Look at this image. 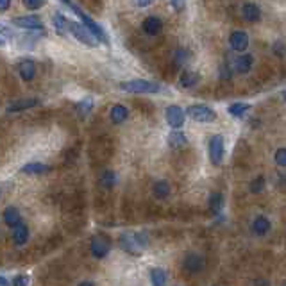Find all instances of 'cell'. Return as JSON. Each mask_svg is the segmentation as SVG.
Returning a JSON list of instances; mask_svg holds the SVG:
<instances>
[{"mask_svg":"<svg viewBox=\"0 0 286 286\" xmlns=\"http://www.w3.org/2000/svg\"><path fill=\"white\" fill-rule=\"evenodd\" d=\"M65 5H68L70 9L75 11V15H77L79 18H81L83 25L86 27V29H88L89 34H91V36H93L95 40H97V42H102V43H106V45H110V36L106 34L104 29H102V27H100L99 23H97V22L93 20V18H89V16L86 15V13H84V11L81 9V7H79L77 4H73V2H65Z\"/></svg>","mask_w":286,"mask_h":286,"instance_id":"obj_1","label":"cell"},{"mask_svg":"<svg viewBox=\"0 0 286 286\" xmlns=\"http://www.w3.org/2000/svg\"><path fill=\"white\" fill-rule=\"evenodd\" d=\"M120 89H124L127 93H157V91H161V86L152 81H145V79H132V81L120 83Z\"/></svg>","mask_w":286,"mask_h":286,"instance_id":"obj_2","label":"cell"},{"mask_svg":"<svg viewBox=\"0 0 286 286\" xmlns=\"http://www.w3.org/2000/svg\"><path fill=\"white\" fill-rule=\"evenodd\" d=\"M186 114L190 118H193L195 122H200V124H209V122H215L217 120V113H215L213 108H209L206 104H193L186 110Z\"/></svg>","mask_w":286,"mask_h":286,"instance_id":"obj_3","label":"cell"},{"mask_svg":"<svg viewBox=\"0 0 286 286\" xmlns=\"http://www.w3.org/2000/svg\"><path fill=\"white\" fill-rule=\"evenodd\" d=\"M110 250H111V238L106 236V234L102 233L95 234L93 238H91V242H89V252L97 260L106 258V256L110 254Z\"/></svg>","mask_w":286,"mask_h":286,"instance_id":"obj_4","label":"cell"},{"mask_svg":"<svg viewBox=\"0 0 286 286\" xmlns=\"http://www.w3.org/2000/svg\"><path fill=\"white\" fill-rule=\"evenodd\" d=\"M224 151H225L224 138H222L220 134L211 136L208 141V152H209V159H211L213 165L219 167L220 163L224 161Z\"/></svg>","mask_w":286,"mask_h":286,"instance_id":"obj_5","label":"cell"},{"mask_svg":"<svg viewBox=\"0 0 286 286\" xmlns=\"http://www.w3.org/2000/svg\"><path fill=\"white\" fill-rule=\"evenodd\" d=\"M204 266H206V260H204V256L197 254V252H190L182 260V270L186 272L188 276L200 274L204 270Z\"/></svg>","mask_w":286,"mask_h":286,"instance_id":"obj_6","label":"cell"},{"mask_svg":"<svg viewBox=\"0 0 286 286\" xmlns=\"http://www.w3.org/2000/svg\"><path fill=\"white\" fill-rule=\"evenodd\" d=\"M165 116H167V122L174 131H179L184 125V118H186V111L181 110L179 106H168L167 111H165Z\"/></svg>","mask_w":286,"mask_h":286,"instance_id":"obj_7","label":"cell"},{"mask_svg":"<svg viewBox=\"0 0 286 286\" xmlns=\"http://www.w3.org/2000/svg\"><path fill=\"white\" fill-rule=\"evenodd\" d=\"M68 32H72L79 42L84 43V45H88V47H95V45H97V40H95V38L89 34L88 29H86L84 25H81V23L70 22V25H68Z\"/></svg>","mask_w":286,"mask_h":286,"instance_id":"obj_8","label":"cell"},{"mask_svg":"<svg viewBox=\"0 0 286 286\" xmlns=\"http://www.w3.org/2000/svg\"><path fill=\"white\" fill-rule=\"evenodd\" d=\"M13 25L20 27V29H27V31H42L43 22L38 16H20V18H13Z\"/></svg>","mask_w":286,"mask_h":286,"instance_id":"obj_9","label":"cell"},{"mask_svg":"<svg viewBox=\"0 0 286 286\" xmlns=\"http://www.w3.org/2000/svg\"><path fill=\"white\" fill-rule=\"evenodd\" d=\"M229 45L234 52H243L249 47V34L245 31H233L229 36Z\"/></svg>","mask_w":286,"mask_h":286,"instance_id":"obj_10","label":"cell"},{"mask_svg":"<svg viewBox=\"0 0 286 286\" xmlns=\"http://www.w3.org/2000/svg\"><path fill=\"white\" fill-rule=\"evenodd\" d=\"M120 245H122V249H124L125 252L134 254V256H138L141 250H143L140 247V243H138V236H136V234H131V233H125L120 236Z\"/></svg>","mask_w":286,"mask_h":286,"instance_id":"obj_11","label":"cell"},{"mask_svg":"<svg viewBox=\"0 0 286 286\" xmlns=\"http://www.w3.org/2000/svg\"><path fill=\"white\" fill-rule=\"evenodd\" d=\"M242 16H243L245 22H250V23L260 22L261 18L260 5L254 4V2H245V4H242Z\"/></svg>","mask_w":286,"mask_h":286,"instance_id":"obj_12","label":"cell"},{"mask_svg":"<svg viewBox=\"0 0 286 286\" xmlns=\"http://www.w3.org/2000/svg\"><path fill=\"white\" fill-rule=\"evenodd\" d=\"M141 29L149 36H157L163 31V22L157 16H147L145 20H143V23H141Z\"/></svg>","mask_w":286,"mask_h":286,"instance_id":"obj_13","label":"cell"},{"mask_svg":"<svg viewBox=\"0 0 286 286\" xmlns=\"http://www.w3.org/2000/svg\"><path fill=\"white\" fill-rule=\"evenodd\" d=\"M18 73L20 77L25 81V83H31L34 75H36V65L31 61V59H23V61L18 65Z\"/></svg>","mask_w":286,"mask_h":286,"instance_id":"obj_14","label":"cell"},{"mask_svg":"<svg viewBox=\"0 0 286 286\" xmlns=\"http://www.w3.org/2000/svg\"><path fill=\"white\" fill-rule=\"evenodd\" d=\"M198 81H200V75L197 72H192V70H184L179 77V86L184 89H190L193 86H197Z\"/></svg>","mask_w":286,"mask_h":286,"instance_id":"obj_15","label":"cell"},{"mask_svg":"<svg viewBox=\"0 0 286 286\" xmlns=\"http://www.w3.org/2000/svg\"><path fill=\"white\" fill-rule=\"evenodd\" d=\"M38 104H40V100L38 99H20L7 106V113H20V111L31 110V108H34V106H38Z\"/></svg>","mask_w":286,"mask_h":286,"instance_id":"obj_16","label":"cell"},{"mask_svg":"<svg viewBox=\"0 0 286 286\" xmlns=\"http://www.w3.org/2000/svg\"><path fill=\"white\" fill-rule=\"evenodd\" d=\"M110 118H111V122H113L114 125L124 124L125 120L129 118V110L122 104H114L113 108H111V111H110Z\"/></svg>","mask_w":286,"mask_h":286,"instance_id":"obj_17","label":"cell"},{"mask_svg":"<svg viewBox=\"0 0 286 286\" xmlns=\"http://www.w3.org/2000/svg\"><path fill=\"white\" fill-rule=\"evenodd\" d=\"M268 231H270V220L263 215L256 217L254 222H252V233L258 234V236H265Z\"/></svg>","mask_w":286,"mask_h":286,"instance_id":"obj_18","label":"cell"},{"mask_svg":"<svg viewBox=\"0 0 286 286\" xmlns=\"http://www.w3.org/2000/svg\"><path fill=\"white\" fill-rule=\"evenodd\" d=\"M252 56L250 54H243V56H238L236 57V61H234V70L238 73H249L250 68H252Z\"/></svg>","mask_w":286,"mask_h":286,"instance_id":"obj_19","label":"cell"},{"mask_svg":"<svg viewBox=\"0 0 286 286\" xmlns=\"http://www.w3.org/2000/svg\"><path fill=\"white\" fill-rule=\"evenodd\" d=\"M208 206H209V211H211V213L219 215L220 211H222V208H224V193H220V192L211 193L208 198Z\"/></svg>","mask_w":286,"mask_h":286,"instance_id":"obj_20","label":"cell"},{"mask_svg":"<svg viewBox=\"0 0 286 286\" xmlns=\"http://www.w3.org/2000/svg\"><path fill=\"white\" fill-rule=\"evenodd\" d=\"M11 238L15 242V245H23L29 240V229L27 225L18 224L16 227H13V233H11Z\"/></svg>","mask_w":286,"mask_h":286,"instance_id":"obj_21","label":"cell"},{"mask_svg":"<svg viewBox=\"0 0 286 286\" xmlns=\"http://www.w3.org/2000/svg\"><path fill=\"white\" fill-rule=\"evenodd\" d=\"M188 143V138L184 132H181V131H174V132H170L168 134V145L172 147V149H181V147H186Z\"/></svg>","mask_w":286,"mask_h":286,"instance_id":"obj_22","label":"cell"},{"mask_svg":"<svg viewBox=\"0 0 286 286\" xmlns=\"http://www.w3.org/2000/svg\"><path fill=\"white\" fill-rule=\"evenodd\" d=\"M250 111V104H245V102H234L227 108V113L233 116V118H243L245 113Z\"/></svg>","mask_w":286,"mask_h":286,"instance_id":"obj_23","label":"cell"},{"mask_svg":"<svg viewBox=\"0 0 286 286\" xmlns=\"http://www.w3.org/2000/svg\"><path fill=\"white\" fill-rule=\"evenodd\" d=\"M4 222L5 225H9V227H16V225L20 224V211L13 206L4 209Z\"/></svg>","mask_w":286,"mask_h":286,"instance_id":"obj_24","label":"cell"},{"mask_svg":"<svg viewBox=\"0 0 286 286\" xmlns=\"http://www.w3.org/2000/svg\"><path fill=\"white\" fill-rule=\"evenodd\" d=\"M50 170V167L43 165V163H27L22 167L23 174H29V176H40V174H47Z\"/></svg>","mask_w":286,"mask_h":286,"instance_id":"obj_25","label":"cell"},{"mask_svg":"<svg viewBox=\"0 0 286 286\" xmlns=\"http://www.w3.org/2000/svg\"><path fill=\"white\" fill-rule=\"evenodd\" d=\"M152 195L156 198H167L170 195V184L168 181H157L152 186Z\"/></svg>","mask_w":286,"mask_h":286,"instance_id":"obj_26","label":"cell"},{"mask_svg":"<svg viewBox=\"0 0 286 286\" xmlns=\"http://www.w3.org/2000/svg\"><path fill=\"white\" fill-rule=\"evenodd\" d=\"M116 181H118V177L113 170H104V174L100 176V186L106 188V190H111L116 184Z\"/></svg>","mask_w":286,"mask_h":286,"instance_id":"obj_27","label":"cell"},{"mask_svg":"<svg viewBox=\"0 0 286 286\" xmlns=\"http://www.w3.org/2000/svg\"><path fill=\"white\" fill-rule=\"evenodd\" d=\"M151 281L154 286H167V272L163 270V268H152Z\"/></svg>","mask_w":286,"mask_h":286,"instance_id":"obj_28","label":"cell"},{"mask_svg":"<svg viewBox=\"0 0 286 286\" xmlns=\"http://www.w3.org/2000/svg\"><path fill=\"white\" fill-rule=\"evenodd\" d=\"M188 61H190V52H188L186 48L182 47L176 48V52H174V65L179 68V66H184Z\"/></svg>","mask_w":286,"mask_h":286,"instance_id":"obj_29","label":"cell"},{"mask_svg":"<svg viewBox=\"0 0 286 286\" xmlns=\"http://www.w3.org/2000/svg\"><path fill=\"white\" fill-rule=\"evenodd\" d=\"M52 23H54V27H56V31L59 32V34H66V32H68V25H70V20H66L65 16L56 15L52 18Z\"/></svg>","mask_w":286,"mask_h":286,"instance_id":"obj_30","label":"cell"},{"mask_svg":"<svg viewBox=\"0 0 286 286\" xmlns=\"http://www.w3.org/2000/svg\"><path fill=\"white\" fill-rule=\"evenodd\" d=\"M265 177L263 176H258L254 177L252 181H250V192L252 193H261L263 190H265Z\"/></svg>","mask_w":286,"mask_h":286,"instance_id":"obj_31","label":"cell"},{"mask_svg":"<svg viewBox=\"0 0 286 286\" xmlns=\"http://www.w3.org/2000/svg\"><path fill=\"white\" fill-rule=\"evenodd\" d=\"M93 108V102H91V99H84L81 104H77V111L81 113V116H86V114L89 113V110Z\"/></svg>","mask_w":286,"mask_h":286,"instance_id":"obj_32","label":"cell"},{"mask_svg":"<svg viewBox=\"0 0 286 286\" xmlns=\"http://www.w3.org/2000/svg\"><path fill=\"white\" fill-rule=\"evenodd\" d=\"M274 159H276V163L279 165V167L286 168V149H285V147H283V149H277Z\"/></svg>","mask_w":286,"mask_h":286,"instance_id":"obj_33","label":"cell"},{"mask_svg":"<svg viewBox=\"0 0 286 286\" xmlns=\"http://www.w3.org/2000/svg\"><path fill=\"white\" fill-rule=\"evenodd\" d=\"M272 52L276 54V56H279V57H285L286 56V45H285V42H276L274 45H272Z\"/></svg>","mask_w":286,"mask_h":286,"instance_id":"obj_34","label":"cell"},{"mask_svg":"<svg viewBox=\"0 0 286 286\" xmlns=\"http://www.w3.org/2000/svg\"><path fill=\"white\" fill-rule=\"evenodd\" d=\"M23 5H25L27 9H40V7H43L45 5V2H42V0H25L23 2Z\"/></svg>","mask_w":286,"mask_h":286,"instance_id":"obj_35","label":"cell"},{"mask_svg":"<svg viewBox=\"0 0 286 286\" xmlns=\"http://www.w3.org/2000/svg\"><path fill=\"white\" fill-rule=\"evenodd\" d=\"M13 286H29V277L16 276L15 279H13Z\"/></svg>","mask_w":286,"mask_h":286,"instance_id":"obj_36","label":"cell"},{"mask_svg":"<svg viewBox=\"0 0 286 286\" xmlns=\"http://www.w3.org/2000/svg\"><path fill=\"white\" fill-rule=\"evenodd\" d=\"M231 75H233V73H231V70H229V65L225 63L224 66L220 68V79H222V81H229Z\"/></svg>","mask_w":286,"mask_h":286,"instance_id":"obj_37","label":"cell"},{"mask_svg":"<svg viewBox=\"0 0 286 286\" xmlns=\"http://www.w3.org/2000/svg\"><path fill=\"white\" fill-rule=\"evenodd\" d=\"M9 7H11L9 0H0V13H4V11L9 9Z\"/></svg>","mask_w":286,"mask_h":286,"instance_id":"obj_38","label":"cell"},{"mask_svg":"<svg viewBox=\"0 0 286 286\" xmlns=\"http://www.w3.org/2000/svg\"><path fill=\"white\" fill-rule=\"evenodd\" d=\"M172 7H176L177 11H182L184 9V2H170Z\"/></svg>","mask_w":286,"mask_h":286,"instance_id":"obj_39","label":"cell"},{"mask_svg":"<svg viewBox=\"0 0 286 286\" xmlns=\"http://www.w3.org/2000/svg\"><path fill=\"white\" fill-rule=\"evenodd\" d=\"M0 286H9V281L5 277H0Z\"/></svg>","mask_w":286,"mask_h":286,"instance_id":"obj_40","label":"cell"},{"mask_svg":"<svg viewBox=\"0 0 286 286\" xmlns=\"http://www.w3.org/2000/svg\"><path fill=\"white\" fill-rule=\"evenodd\" d=\"M138 7H147V5H151V2H136Z\"/></svg>","mask_w":286,"mask_h":286,"instance_id":"obj_41","label":"cell"},{"mask_svg":"<svg viewBox=\"0 0 286 286\" xmlns=\"http://www.w3.org/2000/svg\"><path fill=\"white\" fill-rule=\"evenodd\" d=\"M79 286H95L93 283H89V281H84V283H81Z\"/></svg>","mask_w":286,"mask_h":286,"instance_id":"obj_42","label":"cell"},{"mask_svg":"<svg viewBox=\"0 0 286 286\" xmlns=\"http://www.w3.org/2000/svg\"><path fill=\"white\" fill-rule=\"evenodd\" d=\"M4 43H5V42H4V38H0V47H2V45H4Z\"/></svg>","mask_w":286,"mask_h":286,"instance_id":"obj_43","label":"cell"},{"mask_svg":"<svg viewBox=\"0 0 286 286\" xmlns=\"http://www.w3.org/2000/svg\"><path fill=\"white\" fill-rule=\"evenodd\" d=\"M283 97H285V100H286V91H285V93H283Z\"/></svg>","mask_w":286,"mask_h":286,"instance_id":"obj_44","label":"cell"},{"mask_svg":"<svg viewBox=\"0 0 286 286\" xmlns=\"http://www.w3.org/2000/svg\"><path fill=\"white\" fill-rule=\"evenodd\" d=\"M283 286H286V285H283Z\"/></svg>","mask_w":286,"mask_h":286,"instance_id":"obj_45","label":"cell"}]
</instances>
